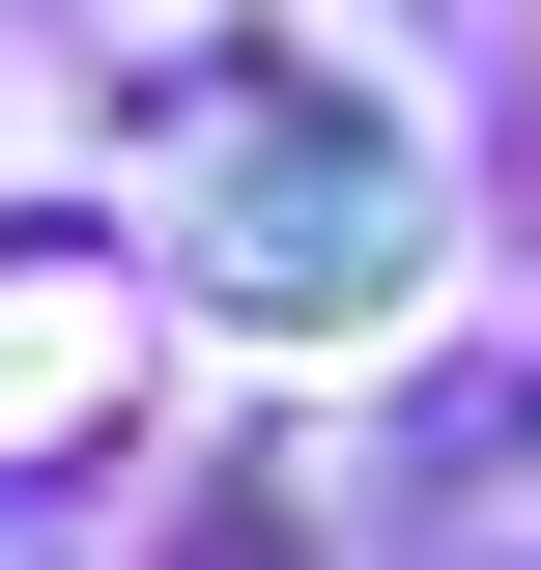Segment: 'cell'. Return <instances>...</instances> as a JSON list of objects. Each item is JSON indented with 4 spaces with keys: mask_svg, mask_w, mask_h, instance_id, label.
Here are the masks:
<instances>
[{
    "mask_svg": "<svg viewBox=\"0 0 541 570\" xmlns=\"http://www.w3.org/2000/svg\"><path fill=\"white\" fill-rule=\"evenodd\" d=\"M142 228H171L228 314L342 343V314H400V257H427V171H400V115H371V86H314V58H228L200 115H171V171H142Z\"/></svg>",
    "mask_w": 541,
    "mask_h": 570,
    "instance_id": "obj_1",
    "label": "cell"
},
{
    "mask_svg": "<svg viewBox=\"0 0 541 570\" xmlns=\"http://www.w3.org/2000/svg\"><path fill=\"white\" fill-rule=\"evenodd\" d=\"M115 400H142V228L29 200V228H0V485H58Z\"/></svg>",
    "mask_w": 541,
    "mask_h": 570,
    "instance_id": "obj_2",
    "label": "cell"
}]
</instances>
